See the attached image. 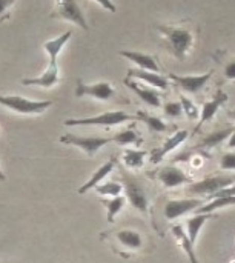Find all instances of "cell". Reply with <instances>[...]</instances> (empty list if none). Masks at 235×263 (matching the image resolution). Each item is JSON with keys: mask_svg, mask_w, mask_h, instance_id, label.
<instances>
[{"mask_svg": "<svg viewBox=\"0 0 235 263\" xmlns=\"http://www.w3.org/2000/svg\"><path fill=\"white\" fill-rule=\"evenodd\" d=\"M157 179L162 182V185L165 188H175L180 186L183 183L191 182V179L180 170L175 166H165L157 173Z\"/></svg>", "mask_w": 235, "mask_h": 263, "instance_id": "obj_16", "label": "cell"}, {"mask_svg": "<svg viewBox=\"0 0 235 263\" xmlns=\"http://www.w3.org/2000/svg\"><path fill=\"white\" fill-rule=\"evenodd\" d=\"M211 77H212V71L206 74H200V76H179L172 72H169L168 76V79L172 80L182 91L189 92V94H199L211 80Z\"/></svg>", "mask_w": 235, "mask_h": 263, "instance_id": "obj_8", "label": "cell"}, {"mask_svg": "<svg viewBox=\"0 0 235 263\" xmlns=\"http://www.w3.org/2000/svg\"><path fill=\"white\" fill-rule=\"evenodd\" d=\"M120 55L122 57H126L128 60H131L132 63H135L142 69L160 72V66H159L157 60L152 55H149V54L139 52V51H120Z\"/></svg>", "mask_w": 235, "mask_h": 263, "instance_id": "obj_18", "label": "cell"}, {"mask_svg": "<svg viewBox=\"0 0 235 263\" xmlns=\"http://www.w3.org/2000/svg\"><path fill=\"white\" fill-rule=\"evenodd\" d=\"M202 205H205L203 200L199 199H182V200H169L165 205V217L168 220H175L191 211H197Z\"/></svg>", "mask_w": 235, "mask_h": 263, "instance_id": "obj_10", "label": "cell"}, {"mask_svg": "<svg viewBox=\"0 0 235 263\" xmlns=\"http://www.w3.org/2000/svg\"><path fill=\"white\" fill-rule=\"evenodd\" d=\"M123 188L126 193V199L131 202V205L139 210L140 213H146L148 211V197L145 194V190L132 179L125 177L123 180Z\"/></svg>", "mask_w": 235, "mask_h": 263, "instance_id": "obj_11", "label": "cell"}, {"mask_svg": "<svg viewBox=\"0 0 235 263\" xmlns=\"http://www.w3.org/2000/svg\"><path fill=\"white\" fill-rule=\"evenodd\" d=\"M109 236L114 237V240L125 247L126 250H140L143 247V237L137 233V231H132V230H120V231H114L111 233Z\"/></svg>", "mask_w": 235, "mask_h": 263, "instance_id": "obj_17", "label": "cell"}, {"mask_svg": "<svg viewBox=\"0 0 235 263\" xmlns=\"http://www.w3.org/2000/svg\"><path fill=\"white\" fill-rule=\"evenodd\" d=\"M145 157H146V151L142 149H126L123 153V163L128 168H142L145 163Z\"/></svg>", "mask_w": 235, "mask_h": 263, "instance_id": "obj_23", "label": "cell"}, {"mask_svg": "<svg viewBox=\"0 0 235 263\" xmlns=\"http://www.w3.org/2000/svg\"><path fill=\"white\" fill-rule=\"evenodd\" d=\"M228 148L235 149V131L231 134V137H229V140H228Z\"/></svg>", "mask_w": 235, "mask_h": 263, "instance_id": "obj_35", "label": "cell"}, {"mask_svg": "<svg viewBox=\"0 0 235 263\" xmlns=\"http://www.w3.org/2000/svg\"><path fill=\"white\" fill-rule=\"evenodd\" d=\"M220 168L223 171H235V153H226L222 156Z\"/></svg>", "mask_w": 235, "mask_h": 263, "instance_id": "obj_31", "label": "cell"}, {"mask_svg": "<svg viewBox=\"0 0 235 263\" xmlns=\"http://www.w3.org/2000/svg\"><path fill=\"white\" fill-rule=\"evenodd\" d=\"M235 128H225V129H219V131H214L211 134H208L202 143L199 145V148H216L219 146L222 142H225L226 139L231 137V134L234 133Z\"/></svg>", "mask_w": 235, "mask_h": 263, "instance_id": "obj_21", "label": "cell"}, {"mask_svg": "<svg viewBox=\"0 0 235 263\" xmlns=\"http://www.w3.org/2000/svg\"><path fill=\"white\" fill-rule=\"evenodd\" d=\"M211 217H212V216H211L209 213H206V214H200V216L189 217V219L186 220V233H188L189 239H191L194 243H195V240H197V237H199L200 230L203 228V225H205Z\"/></svg>", "mask_w": 235, "mask_h": 263, "instance_id": "obj_22", "label": "cell"}, {"mask_svg": "<svg viewBox=\"0 0 235 263\" xmlns=\"http://www.w3.org/2000/svg\"><path fill=\"white\" fill-rule=\"evenodd\" d=\"M51 17L63 18V20L75 23L77 26H80L83 29H88V23L83 15V11L80 9V6L77 5L75 0H57V5H55L54 11L51 12Z\"/></svg>", "mask_w": 235, "mask_h": 263, "instance_id": "obj_6", "label": "cell"}, {"mask_svg": "<svg viewBox=\"0 0 235 263\" xmlns=\"http://www.w3.org/2000/svg\"><path fill=\"white\" fill-rule=\"evenodd\" d=\"M115 157H112L111 160H108L106 163H103L92 176H91V179L85 183V185H82L80 188H79V194H85V193H88L89 190H92V188H95L108 174H111L112 173V170H114V166H115Z\"/></svg>", "mask_w": 235, "mask_h": 263, "instance_id": "obj_19", "label": "cell"}, {"mask_svg": "<svg viewBox=\"0 0 235 263\" xmlns=\"http://www.w3.org/2000/svg\"><path fill=\"white\" fill-rule=\"evenodd\" d=\"M128 79L142 80V82L148 83L149 86H154V88H159L163 91L169 88L168 77L162 76L160 72H154V71H148V69H142V68H129L128 69Z\"/></svg>", "mask_w": 235, "mask_h": 263, "instance_id": "obj_12", "label": "cell"}, {"mask_svg": "<svg viewBox=\"0 0 235 263\" xmlns=\"http://www.w3.org/2000/svg\"><path fill=\"white\" fill-rule=\"evenodd\" d=\"M15 3V0H0V22L6 20L8 15V9Z\"/></svg>", "mask_w": 235, "mask_h": 263, "instance_id": "obj_32", "label": "cell"}, {"mask_svg": "<svg viewBox=\"0 0 235 263\" xmlns=\"http://www.w3.org/2000/svg\"><path fill=\"white\" fill-rule=\"evenodd\" d=\"M5 180H6V176H5V174L2 173V170H0V182H5Z\"/></svg>", "mask_w": 235, "mask_h": 263, "instance_id": "obj_37", "label": "cell"}, {"mask_svg": "<svg viewBox=\"0 0 235 263\" xmlns=\"http://www.w3.org/2000/svg\"><path fill=\"white\" fill-rule=\"evenodd\" d=\"M172 234H174V237L179 240V243H180V247L183 248V251L186 253V256H188L189 262L199 263L197 254H195V248H194V245H195V243L189 239L188 233H186L180 225H175V227L172 228Z\"/></svg>", "mask_w": 235, "mask_h": 263, "instance_id": "obj_20", "label": "cell"}, {"mask_svg": "<svg viewBox=\"0 0 235 263\" xmlns=\"http://www.w3.org/2000/svg\"><path fill=\"white\" fill-rule=\"evenodd\" d=\"M60 142L65 145H72L80 148L83 153H86L89 157L97 154L100 148L112 142V137H82V136H74V134H63L60 137Z\"/></svg>", "mask_w": 235, "mask_h": 263, "instance_id": "obj_7", "label": "cell"}, {"mask_svg": "<svg viewBox=\"0 0 235 263\" xmlns=\"http://www.w3.org/2000/svg\"><path fill=\"white\" fill-rule=\"evenodd\" d=\"M163 109H165V114L171 119H177L183 114V106L180 102H168Z\"/></svg>", "mask_w": 235, "mask_h": 263, "instance_id": "obj_30", "label": "cell"}, {"mask_svg": "<svg viewBox=\"0 0 235 263\" xmlns=\"http://www.w3.org/2000/svg\"><path fill=\"white\" fill-rule=\"evenodd\" d=\"M225 76L229 79V80H234L235 82V60L229 62L225 68Z\"/></svg>", "mask_w": 235, "mask_h": 263, "instance_id": "obj_34", "label": "cell"}, {"mask_svg": "<svg viewBox=\"0 0 235 263\" xmlns=\"http://www.w3.org/2000/svg\"><path fill=\"white\" fill-rule=\"evenodd\" d=\"M126 200L128 199L125 196H117V197H112L109 200H103L102 202L106 206V210H108V222H114V217L123 210Z\"/></svg>", "mask_w": 235, "mask_h": 263, "instance_id": "obj_26", "label": "cell"}, {"mask_svg": "<svg viewBox=\"0 0 235 263\" xmlns=\"http://www.w3.org/2000/svg\"><path fill=\"white\" fill-rule=\"evenodd\" d=\"M157 29L162 32L163 39L168 43L169 51L177 57V59H185L188 51L194 45V32L189 28L185 26H172V25H157Z\"/></svg>", "mask_w": 235, "mask_h": 263, "instance_id": "obj_2", "label": "cell"}, {"mask_svg": "<svg viewBox=\"0 0 235 263\" xmlns=\"http://www.w3.org/2000/svg\"><path fill=\"white\" fill-rule=\"evenodd\" d=\"M0 105L18 114H42L52 105V102L29 100L20 96H0Z\"/></svg>", "mask_w": 235, "mask_h": 263, "instance_id": "obj_4", "label": "cell"}, {"mask_svg": "<svg viewBox=\"0 0 235 263\" xmlns=\"http://www.w3.org/2000/svg\"><path fill=\"white\" fill-rule=\"evenodd\" d=\"M180 103H182V106H183V112L186 114V117H188L189 120H195V119L200 117V109H199L197 105H195L192 100H189L186 96H180Z\"/></svg>", "mask_w": 235, "mask_h": 263, "instance_id": "obj_29", "label": "cell"}, {"mask_svg": "<svg viewBox=\"0 0 235 263\" xmlns=\"http://www.w3.org/2000/svg\"><path fill=\"white\" fill-rule=\"evenodd\" d=\"M75 96L77 97H83V96H89L99 100H109L115 96V91L112 88V85L109 82H97L92 85H86L82 80H77V86H75Z\"/></svg>", "mask_w": 235, "mask_h": 263, "instance_id": "obj_9", "label": "cell"}, {"mask_svg": "<svg viewBox=\"0 0 235 263\" xmlns=\"http://www.w3.org/2000/svg\"><path fill=\"white\" fill-rule=\"evenodd\" d=\"M231 205H235V196L232 197H219V199H212V202L209 203H205L202 205L197 211L200 214H206V213H214L217 210H222V208H226V206H231Z\"/></svg>", "mask_w": 235, "mask_h": 263, "instance_id": "obj_24", "label": "cell"}, {"mask_svg": "<svg viewBox=\"0 0 235 263\" xmlns=\"http://www.w3.org/2000/svg\"><path fill=\"white\" fill-rule=\"evenodd\" d=\"M137 116L126 114L123 111H106L103 114L94 116V117H85V119H68L65 120L66 126H115L122 125L129 120H135Z\"/></svg>", "mask_w": 235, "mask_h": 263, "instance_id": "obj_3", "label": "cell"}, {"mask_svg": "<svg viewBox=\"0 0 235 263\" xmlns=\"http://www.w3.org/2000/svg\"><path fill=\"white\" fill-rule=\"evenodd\" d=\"M99 194L102 196H109V197H117L120 196L122 191H125L123 185L119 183V182H108V183H103V185H97L94 188Z\"/></svg>", "mask_w": 235, "mask_h": 263, "instance_id": "obj_28", "label": "cell"}, {"mask_svg": "<svg viewBox=\"0 0 235 263\" xmlns=\"http://www.w3.org/2000/svg\"><path fill=\"white\" fill-rule=\"evenodd\" d=\"M137 119H140L142 122H145L146 126H148L151 131L165 133V131L168 129V125H166L162 119H159V117H155V116H151V114H146V112H143V111H137Z\"/></svg>", "mask_w": 235, "mask_h": 263, "instance_id": "obj_25", "label": "cell"}, {"mask_svg": "<svg viewBox=\"0 0 235 263\" xmlns=\"http://www.w3.org/2000/svg\"><path fill=\"white\" fill-rule=\"evenodd\" d=\"M94 2H97L103 9H106V11H109V12H115V5L112 3V0H94Z\"/></svg>", "mask_w": 235, "mask_h": 263, "instance_id": "obj_33", "label": "cell"}, {"mask_svg": "<svg viewBox=\"0 0 235 263\" xmlns=\"http://www.w3.org/2000/svg\"><path fill=\"white\" fill-rule=\"evenodd\" d=\"M125 85L131 89V91H134L146 105H149V106H152V108H159L160 105H162V102H160V94L157 92V89H154V88H149V86H146V85H143V83H139V82H135L134 79L131 80V79H125Z\"/></svg>", "mask_w": 235, "mask_h": 263, "instance_id": "obj_15", "label": "cell"}, {"mask_svg": "<svg viewBox=\"0 0 235 263\" xmlns=\"http://www.w3.org/2000/svg\"><path fill=\"white\" fill-rule=\"evenodd\" d=\"M112 142L125 146V145H139L142 140H140V136L132 129V128H128V129H123L120 133H117L114 137H112Z\"/></svg>", "mask_w": 235, "mask_h": 263, "instance_id": "obj_27", "label": "cell"}, {"mask_svg": "<svg viewBox=\"0 0 235 263\" xmlns=\"http://www.w3.org/2000/svg\"><path fill=\"white\" fill-rule=\"evenodd\" d=\"M235 177L232 176H211L206 177L200 182L191 183V186L188 188V193L192 196H212L214 193L234 185Z\"/></svg>", "mask_w": 235, "mask_h": 263, "instance_id": "obj_5", "label": "cell"}, {"mask_svg": "<svg viewBox=\"0 0 235 263\" xmlns=\"http://www.w3.org/2000/svg\"><path fill=\"white\" fill-rule=\"evenodd\" d=\"M226 100H228V94H226L225 91L220 89V91L216 92V96H214L211 100H208V102L203 103V106H202V109H200V120H199V125H197V128H195V133L200 131V128H202L206 122H209V120L217 114V111L222 108V105L226 103Z\"/></svg>", "mask_w": 235, "mask_h": 263, "instance_id": "obj_13", "label": "cell"}, {"mask_svg": "<svg viewBox=\"0 0 235 263\" xmlns=\"http://www.w3.org/2000/svg\"><path fill=\"white\" fill-rule=\"evenodd\" d=\"M72 35L71 31H66L65 34L48 40L43 43V48L46 49V52L49 54V66L46 68V71L35 79H25L22 80L23 86H42V88H51L58 82V66H57V57L60 54V51L63 49V46L68 43L69 37Z\"/></svg>", "mask_w": 235, "mask_h": 263, "instance_id": "obj_1", "label": "cell"}, {"mask_svg": "<svg viewBox=\"0 0 235 263\" xmlns=\"http://www.w3.org/2000/svg\"><path fill=\"white\" fill-rule=\"evenodd\" d=\"M228 116H229V117H231L232 120H235V109H232V111H229V112H228Z\"/></svg>", "mask_w": 235, "mask_h": 263, "instance_id": "obj_36", "label": "cell"}, {"mask_svg": "<svg viewBox=\"0 0 235 263\" xmlns=\"http://www.w3.org/2000/svg\"><path fill=\"white\" fill-rule=\"evenodd\" d=\"M188 137H189V133H188L186 129L177 131V133L172 134L169 139H166L165 143H163L160 148H157V149L152 151V154H151V162H152V163H160V162L166 157V154H169V153L174 151L177 146H180Z\"/></svg>", "mask_w": 235, "mask_h": 263, "instance_id": "obj_14", "label": "cell"}]
</instances>
